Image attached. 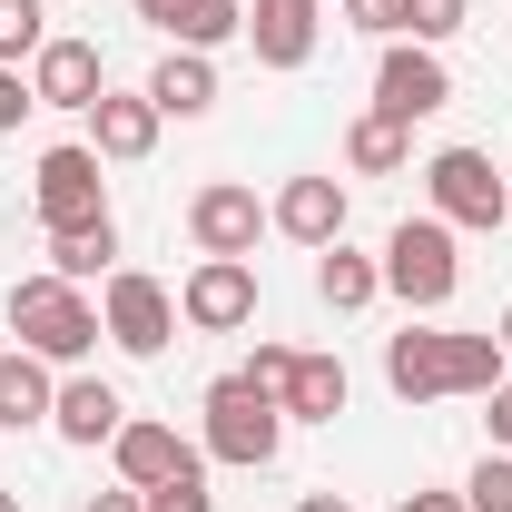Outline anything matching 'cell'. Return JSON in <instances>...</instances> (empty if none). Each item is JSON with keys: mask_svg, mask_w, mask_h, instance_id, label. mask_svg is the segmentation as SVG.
<instances>
[{"mask_svg": "<svg viewBox=\"0 0 512 512\" xmlns=\"http://www.w3.org/2000/svg\"><path fill=\"white\" fill-rule=\"evenodd\" d=\"M99 335H109L119 355H168V335H178V286H158L148 266L99 276Z\"/></svg>", "mask_w": 512, "mask_h": 512, "instance_id": "obj_7", "label": "cell"}, {"mask_svg": "<svg viewBox=\"0 0 512 512\" xmlns=\"http://www.w3.org/2000/svg\"><path fill=\"white\" fill-rule=\"evenodd\" d=\"M493 345H503V365H512V306H503V325H493Z\"/></svg>", "mask_w": 512, "mask_h": 512, "instance_id": "obj_36", "label": "cell"}, {"mask_svg": "<svg viewBox=\"0 0 512 512\" xmlns=\"http://www.w3.org/2000/svg\"><path fill=\"white\" fill-rule=\"evenodd\" d=\"M188 237H197V256H256L266 197H256L247 178H207V188L188 197Z\"/></svg>", "mask_w": 512, "mask_h": 512, "instance_id": "obj_10", "label": "cell"}, {"mask_svg": "<svg viewBox=\"0 0 512 512\" xmlns=\"http://www.w3.org/2000/svg\"><path fill=\"white\" fill-rule=\"evenodd\" d=\"M237 375H247L256 394H286V375H296V345H266V335H256V355L237 365Z\"/></svg>", "mask_w": 512, "mask_h": 512, "instance_id": "obj_28", "label": "cell"}, {"mask_svg": "<svg viewBox=\"0 0 512 512\" xmlns=\"http://www.w3.org/2000/svg\"><path fill=\"white\" fill-rule=\"evenodd\" d=\"M99 89H109L99 40H60V30H50V40H40V60H30V99H40V109H79V119H89V109H99Z\"/></svg>", "mask_w": 512, "mask_h": 512, "instance_id": "obj_11", "label": "cell"}, {"mask_svg": "<svg viewBox=\"0 0 512 512\" xmlns=\"http://www.w3.org/2000/svg\"><path fill=\"white\" fill-rule=\"evenodd\" d=\"M296 512H355V503H345V493H306Z\"/></svg>", "mask_w": 512, "mask_h": 512, "instance_id": "obj_35", "label": "cell"}, {"mask_svg": "<svg viewBox=\"0 0 512 512\" xmlns=\"http://www.w3.org/2000/svg\"><path fill=\"white\" fill-rule=\"evenodd\" d=\"M79 512H148V503H138V493H128V483H119V493H89V503H79Z\"/></svg>", "mask_w": 512, "mask_h": 512, "instance_id": "obj_33", "label": "cell"}, {"mask_svg": "<svg viewBox=\"0 0 512 512\" xmlns=\"http://www.w3.org/2000/svg\"><path fill=\"white\" fill-rule=\"evenodd\" d=\"M178 325H197V335L256 325V256H197L188 286H178Z\"/></svg>", "mask_w": 512, "mask_h": 512, "instance_id": "obj_9", "label": "cell"}, {"mask_svg": "<svg viewBox=\"0 0 512 512\" xmlns=\"http://www.w3.org/2000/svg\"><path fill=\"white\" fill-rule=\"evenodd\" d=\"M345 178H286V188L266 197V227L286 237V247H335L345 237Z\"/></svg>", "mask_w": 512, "mask_h": 512, "instance_id": "obj_12", "label": "cell"}, {"mask_svg": "<svg viewBox=\"0 0 512 512\" xmlns=\"http://www.w3.org/2000/svg\"><path fill=\"white\" fill-rule=\"evenodd\" d=\"M463 503L473 512H512V453H483V463L463 473Z\"/></svg>", "mask_w": 512, "mask_h": 512, "instance_id": "obj_26", "label": "cell"}, {"mask_svg": "<svg viewBox=\"0 0 512 512\" xmlns=\"http://www.w3.org/2000/svg\"><path fill=\"white\" fill-rule=\"evenodd\" d=\"M325 40V0H247V50L256 69H306Z\"/></svg>", "mask_w": 512, "mask_h": 512, "instance_id": "obj_13", "label": "cell"}, {"mask_svg": "<svg viewBox=\"0 0 512 512\" xmlns=\"http://www.w3.org/2000/svg\"><path fill=\"white\" fill-rule=\"evenodd\" d=\"M345 20L365 40H414V0H345Z\"/></svg>", "mask_w": 512, "mask_h": 512, "instance_id": "obj_27", "label": "cell"}, {"mask_svg": "<svg viewBox=\"0 0 512 512\" xmlns=\"http://www.w3.org/2000/svg\"><path fill=\"white\" fill-rule=\"evenodd\" d=\"M50 276H69V286H89V276H119V217L50 237Z\"/></svg>", "mask_w": 512, "mask_h": 512, "instance_id": "obj_22", "label": "cell"}, {"mask_svg": "<svg viewBox=\"0 0 512 512\" xmlns=\"http://www.w3.org/2000/svg\"><path fill=\"white\" fill-rule=\"evenodd\" d=\"M30 109H40V99H30V69H0V138L30 119Z\"/></svg>", "mask_w": 512, "mask_h": 512, "instance_id": "obj_30", "label": "cell"}, {"mask_svg": "<svg viewBox=\"0 0 512 512\" xmlns=\"http://www.w3.org/2000/svg\"><path fill=\"white\" fill-rule=\"evenodd\" d=\"M50 40V0H0V69H30Z\"/></svg>", "mask_w": 512, "mask_h": 512, "instance_id": "obj_24", "label": "cell"}, {"mask_svg": "<svg viewBox=\"0 0 512 512\" xmlns=\"http://www.w3.org/2000/svg\"><path fill=\"white\" fill-rule=\"evenodd\" d=\"M316 296L335 306V316H365V306L384 296V256L345 247V237H335V247H316Z\"/></svg>", "mask_w": 512, "mask_h": 512, "instance_id": "obj_19", "label": "cell"}, {"mask_svg": "<svg viewBox=\"0 0 512 512\" xmlns=\"http://www.w3.org/2000/svg\"><path fill=\"white\" fill-rule=\"evenodd\" d=\"M345 394H355V384H345L335 355H296V375H286L276 404H286V424H335V414H345Z\"/></svg>", "mask_w": 512, "mask_h": 512, "instance_id": "obj_20", "label": "cell"}, {"mask_svg": "<svg viewBox=\"0 0 512 512\" xmlns=\"http://www.w3.org/2000/svg\"><path fill=\"white\" fill-rule=\"evenodd\" d=\"M512 365L493 335H453V325H404L384 335V384L404 404H453V394H493Z\"/></svg>", "mask_w": 512, "mask_h": 512, "instance_id": "obj_1", "label": "cell"}, {"mask_svg": "<svg viewBox=\"0 0 512 512\" xmlns=\"http://www.w3.org/2000/svg\"><path fill=\"white\" fill-rule=\"evenodd\" d=\"M50 404H60V375H50L30 345H10V355H0V434H30V424H50Z\"/></svg>", "mask_w": 512, "mask_h": 512, "instance_id": "obj_17", "label": "cell"}, {"mask_svg": "<svg viewBox=\"0 0 512 512\" xmlns=\"http://www.w3.org/2000/svg\"><path fill=\"white\" fill-rule=\"evenodd\" d=\"M119 424H128V404H119V384H99V375H69L60 404H50V434H60V444H79V453L119 444Z\"/></svg>", "mask_w": 512, "mask_h": 512, "instance_id": "obj_16", "label": "cell"}, {"mask_svg": "<svg viewBox=\"0 0 512 512\" xmlns=\"http://www.w3.org/2000/svg\"><path fill=\"white\" fill-rule=\"evenodd\" d=\"M178 10H188V0H138V20H148V30H168Z\"/></svg>", "mask_w": 512, "mask_h": 512, "instance_id": "obj_34", "label": "cell"}, {"mask_svg": "<svg viewBox=\"0 0 512 512\" xmlns=\"http://www.w3.org/2000/svg\"><path fill=\"white\" fill-rule=\"evenodd\" d=\"M463 10H473V0H414V40H424V50H444L453 30H463Z\"/></svg>", "mask_w": 512, "mask_h": 512, "instance_id": "obj_29", "label": "cell"}, {"mask_svg": "<svg viewBox=\"0 0 512 512\" xmlns=\"http://www.w3.org/2000/svg\"><path fill=\"white\" fill-rule=\"evenodd\" d=\"M30 207H40V227H50V237L99 227V217H109V158H99L89 138L40 148V168H30Z\"/></svg>", "mask_w": 512, "mask_h": 512, "instance_id": "obj_6", "label": "cell"}, {"mask_svg": "<svg viewBox=\"0 0 512 512\" xmlns=\"http://www.w3.org/2000/svg\"><path fill=\"white\" fill-rule=\"evenodd\" d=\"M345 168L355 178H404L414 168V128H394L384 109H365V119L345 128Z\"/></svg>", "mask_w": 512, "mask_h": 512, "instance_id": "obj_21", "label": "cell"}, {"mask_svg": "<svg viewBox=\"0 0 512 512\" xmlns=\"http://www.w3.org/2000/svg\"><path fill=\"white\" fill-rule=\"evenodd\" d=\"M138 503H148V512H217V493H207V463H188V473H168V483H148Z\"/></svg>", "mask_w": 512, "mask_h": 512, "instance_id": "obj_25", "label": "cell"}, {"mask_svg": "<svg viewBox=\"0 0 512 512\" xmlns=\"http://www.w3.org/2000/svg\"><path fill=\"white\" fill-rule=\"evenodd\" d=\"M10 335H20L40 365H89V345H99V296L40 266V276L10 286Z\"/></svg>", "mask_w": 512, "mask_h": 512, "instance_id": "obj_3", "label": "cell"}, {"mask_svg": "<svg viewBox=\"0 0 512 512\" xmlns=\"http://www.w3.org/2000/svg\"><path fill=\"white\" fill-rule=\"evenodd\" d=\"M0 512H20V493H10V483H0Z\"/></svg>", "mask_w": 512, "mask_h": 512, "instance_id": "obj_37", "label": "cell"}, {"mask_svg": "<svg viewBox=\"0 0 512 512\" xmlns=\"http://www.w3.org/2000/svg\"><path fill=\"white\" fill-rule=\"evenodd\" d=\"M394 512H473V503H463V493H404Z\"/></svg>", "mask_w": 512, "mask_h": 512, "instance_id": "obj_32", "label": "cell"}, {"mask_svg": "<svg viewBox=\"0 0 512 512\" xmlns=\"http://www.w3.org/2000/svg\"><path fill=\"white\" fill-rule=\"evenodd\" d=\"M148 99H158V119H207L217 109V60L207 50H168L148 69Z\"/></svg>", "mask_w": 512, "mask_h": 512, "instance_id": "obj_18", "label": "cell"}, {"mask_svg": "<svg viewBox=\"0 0 512 512\" xmlns=\"http://www.w3.org/2000/svg\"><path fill=\"white\" fill-rule=\"evenodd\" d=\"M483 404H493V414H483V424H493V453H512V375L493 384V394H483Z\"/></svg>", "mask_w": 512, "mask_h": 512, "instance_id": "obj_31", "label": "cell"}, {"mask_svg": "<svg viewBox=\"0 0 512 512\" xmlns=\"http://www.w3.org/2000/svg\"><path fill=\"white\" fill-rule=\"evenodd\" d=\"M424 207L444 217L453 237H463V227L493 237V227H512V178L493 168V148H434V158H424Z\"/></svg>", "mask_w": 512, "mask_h": 512, "instance_id": "obj_4", "label": "cell"}, {"mask_svg": "<svg viewBox=\"0 0 512 512\" xmlns=\"http://www.w3.org/2000/svg\"><path fill=\"white\" fill-rule=\"evenodd\" d=\"M375 109H384L394 128L444 119V109H453V69H444V50H424V40H384V60H375Z\"/></svg>", "mask_w": 512, "mask_h": 512, "instance_id": "obj_8", "label": "cell"}, {"mask_svg": "<svg viewBox=\"0 0 512 512\" xmlns=\"http://www.w3.org/2000/svg\"><path fill=\"white\" fill-rule=\"evenodd\" d=\"M227 40H247V0H188L168 20V50H227Z\"/></svg>", "mask_w": 512, "mask_h": 512, "instance_id": "obj_23", "label": "cell"}, {"mask_svg": "<svg viewBox=\"0 0 512 512\" xmlns=\"http://www.w3.org/2000/svg\"><path fill=\"white\" fill-rule=\"evenodd\" d=\"M158 99L148 89H99V109H89V148L109 158V168H138V158H158Z\"/></svg>", "mask_w": 512, "mask_h": 512, "instance_id": "obj_14", "label": "cell"}, {"mask_svg": "<svg viewBox=\"0 0 512 512\" xmlns=\"http://www.w3.org/2000/svg\"><path fill=\"white\" fill-rule=\"evenodd\" d=\"M453 286H463V247H453V227L424 207V217H404L394 237H384V296H404L414 316H444Z\"/></svg>", "mask_w": 512, "mask_h": 512, "instance_id": "obj_5", "label": "cell"}, {"mask_svg": "<svg viewBox=\"0 0 512 512\" xmlns=\"http://www.w3.org/2000/svg\"><path fill=\"white\" fill-rule=\"evenodd\" d=\"M197 453L207 463H227V473H266L276 453H286V404L276 394H256L247 375H217L207 394H197Z\"/></svg>", "mask_w": 512, "mask_h": 512, "instance_id": "obj_2", "label": "cell"}, {"mask_svg": "<svg viewBox=\"0 0 512 512\" xmlns=\"http://www.w3.org/2000/svg\"><path fill=\"white\" fill-rule=\"evenodd\" d=\"M109 463H119L128 493H148V483H168V473H188V463H207V453L178 434V424H148V414H128L119 444H109Z\"/></svg>", "mask_w": 512, "mask_h": 512, "instance_id": "obj_15", "label": "cell"}]
</instances>
